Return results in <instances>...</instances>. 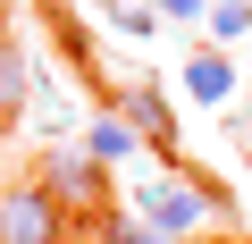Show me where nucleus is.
Masks as SVG:
<instances>
[{
    "instance_id": "nucleus-1",
    "label": "nucleus",
    "mask_w": 252,
    "mask_h": 244,
    "mask_svg": "<svg viewBox=\"0 0 252 244\" xmlns=\"http://www.w3.org/2000/svg\"><path fill=\"white\" fill-rule=\"evenodd\" d=\"M126 210H135V219H152L168 244H185V236H202V219L219 210V194H210L202 177H143L135 194H126Z\"/></svg>"
},
{
    "instance_id": "nucleus-2",
    "label": "nucleus",
    "mask_w": 252,
    "mask_h": 244,
    "mask_svg": "<svg viewBox=\"0 0 252 244\" xmlns=\"http://www.w3.org/2000/svg\"><path fill=\"white\" fill-rule=\"evenodd\" d=\"M34 177H42V185H51V202H59V210H67V219H76V227H84V219H101V210H109V169H101V160H93V152H84V143H51V152H42V169H34Z\"/></svg>"
},
{
    "instance_id": "nucleus-3",
    "label": "nucleus",
    "mask_w": 252,
    "mask_h": 244,
    "mask_svg": "<svg viewBox=\"0 0 252 244\" xmlns=\"http://www.w3.org/2000/svg\"><path fill=\"white\" fill-rule=\"evenodd\" d=\"M0 244H76V219L51 202L42 177H17L0 194Z\"/></svg>"
},
{
    "instance_id": "nucleus-4",
    "label": "nucleus",
    "mask_w": 252,
    "mask_h": 244,
    "mask_svg": "<svg viewBox=\"0 0 252 244\" xmlns=\"http://www.w3.org/2000/svg\"><path fill=\"white\" fill-rule=\"evenodd\" d=\"M118 109H126V127H135L152 152H177V101H168L152 76H135V84H126V93H118Z\"/></svg>"
},
{
    "instance_id": "nucleus-5",
    "label": "nucleus",
    "mask_w": 252,
    "mask_h": 244,
    "mask_svg": "<svg viewBox=\"0 0 252 244\" xmlns=\"http://www.w3.org/2000/svg\"><path fill=\"white\" fill-rule=\"evenodd\" d=\"M76 143H84V152H93V160H101V169H135V160H143V152H152V143H143V135H135V127H126V109H118V101H109V109H93V118H84V127H76Z\"/></svg>"
},
{
    "instance_id": "nucleus-6",
    "label": "nucleus",
    "mask_w": 252,
    "mask_h": 244,
    "mask_svg": "<svg viewBox=\"0 0 252 244\" xmlns=\"http://www.w3.org/2000/svg\"><path fill=\"white\" fill-rule=\"evenodd\" d=\"M177 84H185V101H193V109H227V101H235V59L210 42V51H193V59L177 68Z\"/></svg>"
},
{
    "instance_id": "nucleus-7",
    "label": "nucleus",
    "mask_w": 252,
    "mask_h": 244,
    "mask_svg": "<svg viewBox=\"0 0 252 244\" xmlns=\"http://www.w3.org/2000/svg\"><path fill=\"white\" fill-rule=\"evenodd\" d=\"M34 59H26V42L17 34H0V127H17V118L34 109Z\"/></svg>"
},
{
    "instance_id": "nucleus-8",
    "label": "nucleus",
    "mask_w": 252,
    "mask_h": 244,
    "mask_svg": "<svg viewBox=\"0 0 252 244\" xmlns=\"http://www.w3.org/2000/svg\"><path fill=\"white\" fill-rule=\"evenodd\" d=\"M84 227H93V244H168V236H160L152 219H135V210H118V202H109L101 219H84Z\"/></svg>"
},
{
    "instance_id": "nucleus-9",
    "label": "nucleus",
    "mask_w": 252,
    "mask_h": 244,
    "mask_svg": "<svg viewBox=\"0 0 252 244\" xmlns=\"http://www.w3.org/2000/svg\"><path fill=\"white\" fill-rule=\"evenodd\" d=\"M202 26H210V42H219V51H227V42H244V34H252V0H210V17H202Z\"/></svg>"
},
{
    "instance_id": "nucleus-10",
    "label": "nucleus",
    "mask_w": 252,
    "mask_h": 244,
    "mask_svg": "<svg viewBox=\"0 0 252 244\" xmlns=\"http://www.w3.org/2000/svg\"><path fill=\"white\" fill-rule=\"evenodd\" d=\"M109 26H118L126 42H152V34H160V9H152V0H118V9H109Z\"/></svg>"
},
{
    "instance_id": "nucleus-11",
    "label": "nucleus",
    "mask_w": 252,
    "mask_h": 244,
    "mask_svg": "<svg viewBox=\"0 0 252 244\" xmlns=\"http://www.w3.org/2000/svg\"><path fill=\"white\" fill-rule=\"evenodd\" d=\"M152 9H160V26H202L210 0H152Z\"/></svg>"
},
{
    "instance_id": "nucleus-12",
    "label": "nucleus",
    "mask_w": 252,
    "mask_h": 244,
    "mask_svg": "<svg viewBox=\"0 0 252 244\" xmlns=\"http://www.w3.org/2000/svg\"><path fill=\"white\" fill-rule=\"evenodd\" d=\"M185 244H235V236H185Z\"/></svg>"
}]
</instances>
